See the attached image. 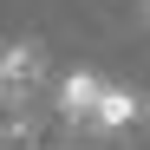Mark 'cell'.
Returning a JSON list of instances; mask_svg holds the SVG:
<instances>
[{
    "label": "cell",
    "instance_id": "cell-1",
    "mask_svg": "<svg viewBox=\"0 0 150 150\" xmlns=\"http://www.w3.org/2000/svg\"><path fill=\"white\" fill-rule=\"evenodd\" d=\"M39 79H46V46H39V39H13V46H0V105H7V111L33 105Z\"/></svg>",
    "mask_w": 150,
    "mask_h": 150
},
{
    "label": "cell",
    "instance_id": "cell-2",
    "mask_svg": "<svg viewBox=\"0 0 150 150\" xmlns=\"http://www.w3.org/2000/svg\"><path fill=\"white\" fill-rule=\"evenodd\" d=\"M98 98H105V79H98V72H85V65H72L65 79H59V124H72V131H91Z\"/></svg>",
    "mask_w": 150,
    "mask_h": 150
},
{
    "label": "cell",
    "instance_id": "cell-3",
    "mask_svg": "<svg viewBox=\"0 0 150 150\" xmlns=\"http://www.w3.org/2000/svg\"><path fill=\"white\" fill-rule=\"evenodd\" d=\"M137 117H144V98H137V91H124V85H105L98 117H91V137H117V131H131Z\"/></svg>",
    "mask_w": 150,
    "mask_h": 150
},
{
    "label": "cell",
    "instance_id": "cell-4",
    "mask_svg": "<svg viewBox=\"0 0 150 150\" xmlns=\"http://www.w3.org/2000/svg\"><path fill=\"white\" fill-rule=\"evenodd\" d=\"M137 20H144V26H150V0H137Z\"/></svg>",
    "mask_w": 150,
    "mask_h": 150
}]
</instances>
